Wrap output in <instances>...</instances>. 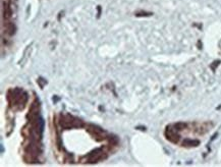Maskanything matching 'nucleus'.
Masks as SVG:
<instances>
[{
  "instance_id": "obj_2",
  "label": "nucleus",
  "mask_w": 221,
  "mask_h": 167,
  "mask_svg": "<svg viewBox=\"0 0 221 167\" xmlns=\"http://www.w3.org/2000/svg\"><path fill=\"white\" fill-rule=\"evenodd\" d=\"M101 154H102V153H101V149H97V150H95V151H93L90 155L88 156L89 161H90L91 163L97 162L98 160H100V159H101V158H102Z\"/></svg>"
},
{
  "instance_id": "obj_1",
  "label": "nucleus",
  "mask_w": 221,
  "mask_h": 167,
  "mask_svg": "<svg viewBox=\"0 0 221 167\" xmlns=\"http://www.w3.org/2000/svg\"><path fill=\"white\" fill-rule=\"evenodd\" d=\"M165 136H166L167 140H169L172 143H177L178 140H180V135L176 133V129H167L166 132H165Z\"/></svg>"
},
{
  "instance_id": "obj_4",
  "label": "nucleus",
  "mask_w": 221,
  "mask_h": 167,
  "mask_svg": "<svg viewBox=\"0 0 221 167\" xmlns=\"http://www.w3.org/2000/svg\"><path fill=\"white\" fill-rule=\"evenodd\" d=\"M186 124L183 123V122H178V123L174 124V129L176 130H181V129H186Z\"/></svg>"
},
{
  "instance_id": "obj_3",
  "label": "nucleus",
  "mask_w": 221,
  "mask_h": 167,
  "mask_svg": "<svg viewBox=\"0 0 221 167\" xmlns=\"http://www.w3.org/2000/svg\"><path fill=\"white\" fill-rule=\"evenodd\" d=\"M199 144H200V142L198 140H184L183 145L186 147H197L199 146Z\"/></svg>"
}]
</instances>
